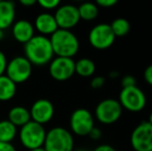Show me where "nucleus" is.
<instances>
[{
	"mask_svg": "<svg viewBox=\"0 0 152 151\" xmlns=\"http://www.w3.org/2000/svg\"><path fill=\"white\" fill-rule=\"evenodd\" d=\"M106 84V78L102 76H96L91 80L90 85L93 89H99Z\"/></svg>",
	"mask_w": 152,
	"mask_h": 151,
	"instance_id": "25",
	"label": "nucleus"
},
{
	"mask_svg": "<svg viewBox=\"0 0 152 151\" xmlns=\"http://www.w3.org/2000/svg\"><path fill=\"white\" fill-rule=\"evenodd\" d=\"M88 136L90 137V139L94 140V141H97V140H99L100 138H102V131H100L98 127L94 126L93 128L91 129V131L89 133Z\"/></svg>",
	"mask_w": 152,
	"mask_h": 151,
	"instance_id": "29",
	"label": "nucleus"
},
{
	"mask_svg": "<svg viewBox=\"0 0 152 151\" xmlns=\"http://www.w3.org/2000/svg\"><path fill=\"white\" fill-rule=\"evenodd\" d=\"M130 144L134 151H152V125L148 121L134 127L130 135Z\"/></svg>",
	"mask_w": 152,
	"mask_h": 151,
	"instance_id": "10",
	"label": "nucleus"
},
{
	"mask_svg": "<svg viewBox=\"0 0 152 151\" xmlns=\"http://www.w3.org/2000/svg\"><path fill=\"white\" fill-rule=\"evenodd\" d=\"M7 59L6 56L1 50H0V76L5 75V69H6V65H7Z\"/></svg>",
	"mask_w": 152,
	"mask_h": 151,
	"instance_id": "26",
	"label": "nucleus"
},
{
	"mask_svg": "<svg viewBox=\"0 0 152 151\" xmlns=\"http://www.w3.org/2000/svg\"><path fill=\"white\" fill-rule=\"evenodd\" d=\"M34 29L38 32L39 35L44 36H51L56 30H58L56 20L54 15L49 12H40L34 21Z\"/></svg>",
	"mask_w": 152,
	"mask_h": 151,
	"instance_id": "14",
	"label": "nucleus"
},
{
	"mask_svg": "<svg viewBox=\"0 0 152 151\" xmlns=\"http://www.w3.org/2000/svg\"><path fill=\"white\" fill-rule=\"evenodd\" d=\"M111 29L114 33L115 37L125 36L130 31V23L128 20L124 18H117L112 21L110 24Z\"/></svg>",
	"mask_w": 152,
	"mask_h": 151,
	"instance_id": "22",
	"label": "nucleus"
},
{
	"mask_svg": "<svg viewBox=\"0 0 152 151\" xmlns=\"http://www.w3.org/2000/svg\"><path fill=\"white\" fill-rule=\"evenodd\" d=\"M24 56L35 66L47 65L54 58L50 38L44 35L35 34L28 42L24 44Z\"/></svg>",
	"mask_w": 152,
	"mask_h": 151,
	"instance_id": "1",
	"label": "nucleus"
},
{
	"mask_svg": "<svg viewBox=\"0 0 152 151\" xmlns=\"http://www.w3.org/2000/svg\"><path fill=\"white\" fill-rule=\"evenodd\" d=\"M118 101L120 103L122 109L136 113L142 111L146 107L147 98L145 93L138 86H132L122 88Z\"/></svg>",
	"mask_w": 152,
	"mask_h": 151,
	"instance_id": "6",
	"label": "nucleus"
},
{
	"mask_svg": "<svg viewBox=\"0 0 152 151\" xmlns=\"http://www.w3.org/2000/svg\"><path fill=\"white\" fill-rule=\"evenodd\" d=\"M47 131L44 125L38 124L34 121H29L19 131V139L26 149L32 150L44 146Z\"/></svg>",
	"mask_w": 152,
	"mask_h": 151,
	"instance_id": "4",
	"label": "nucleus"
},
{
	"mask_svg": "<svg viewBox=\"0 0 152 151\" xmlns=\"http://www.w3.org/2000/svg\"><path fill=\"white\" fill-rule=\"evenodd\" d=\"M0 151H17V149L12 143L0 142Z\"/></svg>",
	"mask_w": 152,
	"mask_h": 151,
	"instance_id": "30",
	"label": "nucleus"
},
{
	"mask_svg": "<svg viewBox=\"0 0 152 151\" xmlns=\"http://www.w3.org/2000/svg\"><path fill=\"white\" fill-rule=\"evenodd\" d=\"M36 3L42 7L45 10H52L55 8H58L60 5V1L59 0H38Z\"/></svg>",
	"mask_w": 152,
	"mask_h": 151,
	"instance_id": "23",
	"label": "nucleus"
},
{
	"mask_svg": "<svg viewBox=\"0 0 152 151\" xmlns=\"http://www.w3.org/2000/svg\"><path fill=\"white\" fill-rule=\"evenodd\" d=\"M29 151H46V150L44 149V147H40V148H36V149H32Z\"/></svg>",
	"mask_w": 152,
	"mask_h": 151,
	"instance_id": "35",
	"label": "nucleus"
},
{
	"mask_svg": "<svg viewBox=\"0 0 152 151\" xmlns=\"http://www.w3.org/2000/svg\"><path fill=\"white\" fill-rule=\"evenodd\" d=\"M75 63L72 58L55 57L49 63V74L54 80L63 82L75 75Z\"/></svg>",
	"mask_w": 152,
	"mask_h": 151,
	"instance_id": "11",
	"label": "nucleus"
},
{
	"mask_svg": "<svg viewBox=\"0 0 152 151\" xmlns=\"http://www.w3.org/2000/svg\"><path fill=\"white\" fill-rule=\"evenodd\" d=\"M5 37V33H4V30H1L0 29V42L3 40V38Z\"/></svg>",
	"mask_w": 152,
	"mask_h": 151,
	"instance_id": "34",
	"label": "nucleus"
},
{
	"mask_svg": "<svg viewBox=\"0 0 152 151\" xmlns=\"http://www.w3.org/2000/svg\"><path fill=\"white\" fill-rule=\"evenodd\" d=\"M33 65L27 60L25 56H16L7 62L5 76L8 77L15 84H22L26 82L32 75Z\"/></svg>",
	"mask_w": 152,
	"mask_h": 151,
	"instance_id": "5",
	"label": "nucleus"
},
{
	"mask_svg": "<svg viewBox=\"0 0 152 151\" xmlns=\"http://www.w3.org/2000/svg\"><path fill=\"white\" fill-rule=\"evenodd\" d=\"M74 151H87V150H86V149H84V148H79V149L74 150Z\"/></svg>",
	"mask_w": 152,
	"mask_h": 151,
	"instance_id": "37",
	"label": "nucleus"
},
{
	"mask_svg": "<svg viewBox=\"0 0 152 151\" xmlns=\"http://www.w3.org/2000/svg\"><path fill=\"white\" fill-rule=\"evenodd\" d=\"M20 3L22 4L23 6H26V7H29V6H32L34 4H36L35 0H21Z\"/></svg>",
	"mask_w": 152,
	"mask_h": 151,
	"instance_id": "32",
	"label": "nucleus"
},
{
	"mask_svg": "<svg viewBox=\"0 0 152 151\" xmlns=\"http://www.w3.org/2000/svg\"><path fill=\"white\" fill-rule=\"evenodd\" d=\"M17 84L5 75L0 76V101H8L16 95Z\"/></svg>",
	"mask_w": 152,
	"mask_h": 151,
	"instance_id": "18",
	"label": "nucleus"
},
{
	"mask_svg": "<svg viewBox=\"0 0 152 151\" xmlns=\"http://www.w3.org/2000/svg\"><path fill=\"white\" fill-rule=\"evenodd\" d=\"M51 46L56 57L72 58L80 49V42L70 30L58 29L50 37Z\"/></svg>",
	"mask_w": 152,
	"mask_h": 151,
	"instance_id": "2",
	"label": "nucleus"
},
{
	"mask_svg": "<svg viewBox=\"0 0 152 151\" xmlns=\"http://www.w3.org/2000/svg\"><path fill=\"white\" fill-rule=\"evenodd\" d=\"M80 19L84 21H92L98 15V6L93 2H84L78 6Z\"/></svg>",
	"mask_w": 152,
	"mask_h": 151,
	"instance_id": "21",
	"label": "nucleus"
},
{
	"mask_svg": "<svg viewBox=\"0 0 152 151\" xmlns=\"http://www.w3.org/2000/svg\"><path fill=\"white\" fill-rule=\"evenodd\" d=\"M31 121L38 124H46L53 119L55 114L54 105L47 98H38L32 104L29 109Z\"/></svg>",
	"mask_w": 152,
	"mask_h": 151,
	"instance_id": "13",
	"label": "nucleus"
},
{
	"mask_svg": "<svg viewBox=\"0 0 152 151\" xmlns=\"http://www.w3.org/2000/svg\"><path fill=\"white\" fill-rule=\"evenodd\" d=\"M7 120L12 122L17 128L22 127L31 120L29 110L23 106H15L8 111Z\"/></svg>",
	"mask_w": 152,
	"mask_h": 151,
	"instance_id": "17",
	"label": "nucleus"
},
{
	"mask_svg": "<svg viewBox=\"0 0 152 151\" xmlns=\"http://www.w3.org/2000/svg\"><path fill=\"white\" fill-rule=\"evenodd\" d=\"M109 77L112 79H117V78H119V73L116 71H110V73H109Z\"/></svg>",
	"mask_w": 152,
	"mask_h": 151,
	"instance_id": "33",
	"label": "nucleus"
},
{
	"mask_svg": "<svg viewBox=\"0 0 152 151\" xmlns=\"http://www.w3.org/2000/svg\"><path fill=\"white\" fill-rule=\"evenodd\" d=\"M69 126L72 133L80 137L88 136L94 127L93 115L85 108H79L70 115Z\"/></svg>",
	"mask_w": 152,
	"mask_h": 151,
	"instance_id": "7",
	"label": "nucleus"
},
{
	"mask_svg": "<svg viewBox=\"0 0 152 151\" xmlns=\"http://www.w3.org/2000/svg\"><path fill=\"white\" fill-rule=\"evenodd\" d=\"M148 122L152 125V112L150 113V115H149V120H148Z\"/></svg>",
	"mask_w": 152,
	"mask_h": 151,
	"instance_id": "36",
	"label": "nucleus"
},
{
	"mask_svg": "<svg viewBox=\"0 0 152 151\" xmlns=\"http://www.w3.org/2000/svg\"><path fill=\"white\" fill-rule=\"evenodd\" d=\"M122 107L117 99L106 98L99 101L95 108V117L100 123L112 124L121 117Z\"/></svg>",
	"mask_w": 152,
	"mask_h": 151,
	"instance_id": "8",
	"label": "nucleus"
},
{
	"mask_svg": "<svg viewBox=\"0 0 152 151\" xmlns=\"http://www.w3.org/2000/svg\"><path fill=\"white\" fill-rule=\"evenodd\" d=\"M95 63L89 58H81L75 63V73L83 78H89L95 73Z\"/></svg>",
	"mask_w": 152,
	"mask_h": 151,
	"instance_id": "19",
	"label": "nucleus"
},
{
	"mask_svg": "<svg viewBox=\"0 0 152 151\" xmlns=\"http://www.w3.org/2000/svg\"><path fill=\"white\" fill-rule=\"evenodd\" d=\"M35 29L31 22L27 20H19L12 24V34L20 44H25L35 35Z\"/></svg>",
	"mask_w": 152,
	"mask_h": 151,
	"instance_id": "15",
	"label": "nucleus"
},
{
	"mask_svg": "<svg viewBox=\"0 0 152 151\" xmlns=\"http://www.w3.org/2000/svg\"><path fill=\"white\" fill-rule=\"evenodd\" d=\"M93 151H116L115 148L111 145H108V144H102V145L97 146L96 148H94Z\"/></svg>",
	"mask_w": 152,
	"mask_h": 151,
	"instance_id": "31",
	"label": "nucleus"
},
{
	"mask_svg": "<svg viewBox=\"0 0 152 151\" xmlns=\"http://www.w3.org/2000/svg\"><path fill=\"white\" fill-rule=\"evenodd\" d=\"M144 79L147 84L152 86V64L148 65L144 71Z\"/></svg>",
	"mask_w": 152,
	"mask_h": 151,
	"instance_id": "28",
	"label": "nucleus"
},
{
	"mask_svg": "<svg viewBox=\"0 0 152 151\" xmlns=\"http://www.w3.org/2000/svg\"><path fill=\"white\" fill-rule=\"evenodd\" d=\"M115 35L111 29L110 24L100 23L92 27L89 31L88 40L94 49L106 50L110 48L115 42Z\"/></svg>",
	"mask_w": 152,
	"mask_h": 151,
	"instance_id": "9",
	"label": "nucleus"
},
{
	"mask_svg": "<svg viewBox=\"0 0 152 151\" xmlns=\"http://www.w3.org/2000/svg\"><path fill=\"white\" fill-rule=\"evenodd\" d=\"M117 2H118L117 0H97L95 4L97 6H100V7L108 8V7H112V6L116 5Z\"/></svg>",
	"mask_w": 152,
	"mask_h": 151,
	"instance_id": "27",
	"label": "nucleus"
},
{
	"mask_svg": "<svg viewBox=\"0 0 152 151\" xmlns=\"http://www.w3.org/2000/svg\"><path fill=\"white\" fill-rule=\"evenodd\" d=\"M16 18V6L12 1H0V29L5 30L12 26Z\"/></svg>",
	"mask_w": 152,
	"mask_h": 151,
	"instance_id": "16",
	"label": "nucleus"
},
{
	"mask_svg": "<svg viewBox=\"0 0 152 151\" xmlns=\"http://www.w3.org/2000/svg\"><path fill=\"white\" fill-rule=\"evenodd\" d=\"M121 84L123 88H127V87L137 86V81L136 78L132 75H126L121 79Z\"/></svg>",
	"mask_w": 152,
	"mask_h": 151,
	"instance_id": "24",
	"label": "nucleus"
},
{
	"mask_svg": "<svg viewBox=\"0 0 152 151\" xmlns=\"http://www.w3.org/2000/svg\"><path fill=\"white\" fill-rule=\"evenodd\" d=\"M46 151H74V136L61 126H55L47 131L44 143Z\"/></svg>",
	"mask_w": 152,
	"mask_h": 151,
	"instance_id": "3",
	"label": "nucleus"
},
{
	"mask_svg": "<svg viewBox=\"0 0 152 151\" xmlns=\"http://www.w3.org/2000/svg\"><path fill=\"white\" fill-rule=\"evenodd\" d=\"M55 20H56L58 29L70 30L76 27L80 22V15H79L78 6L72 4H63L55 12Z\"/></svg>",
	"mask_w": 152,
	"mask_h": 151,
	"instance_id": "12",
	"label": "nucleus"
},
{
	"mask_svg": "<svg viewBox=\"0 0 152 151\" xmlns=\"http://www.w3.org/2000/svg\"><path fill=\"white\" fill-rule=\"evenodd\" d=\"M18 135V128L12 122L4 119L0 121V142L12 143Z\"/></svg>",
	"mask_w": 152,
	"mask_h": 151,
	"instance_id": "20",
	"label": "nucleus"
}]
</instances>
